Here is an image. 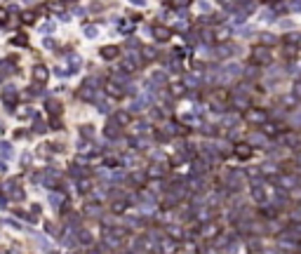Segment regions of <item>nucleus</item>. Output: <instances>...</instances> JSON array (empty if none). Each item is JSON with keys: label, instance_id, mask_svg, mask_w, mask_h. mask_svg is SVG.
Wrapping results in <instances>:
<instances>
[{"label": "nucleus", "instance_id": "f257e3e1", "mask_svg": "<svg viewBox=\"0 0 301 254\" xmlns=\"http://www.w3.org/2000/svg\"><path fill=\"white\" fill-rule=\"evenodd\" d=\"M132 2H143V0H132Z\"/></svg>", "mask_w": 301, "mask_h": 254}]
</instances>
